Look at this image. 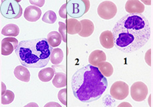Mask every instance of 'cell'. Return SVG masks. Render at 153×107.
Wrapping results in <instances>:
<instances>
[{
    "label": "cell",
    "mask_w": 153,
    "mask_h": 107,
    "mask_svg": "<svg viewBox=\"0 0 153 107\" xmlns=\"http://www.w3.org/2000/svg\"><path fill=\"white\" fill-rule=\"evenodd\" d=\"M112 33L114 44L125 53H131L143 47L151 38V27L143 14H128L114 24Z\"/></svg>",
    "instance_id": "1"
},
{
    "label": "cell",
    "mask_w": 153,
    "mask_h": 107,
    "mask_svg": "<svg viewBox=\"0 0 153 107\" xmlns=\"http://www.w3.org/2000/svg\"><path fill=\"white\" fill-rule=\"evenodd\" d=\"M107 87L106 77L97 67L91 64L79 68L71 78L73 94L82 102H91L99 99Z\"/></svg>",
    "instance_id": "2"
},
{
    "label": "cell",
    "mask_w": 153,
    "mask_h": 107,
    "mask_svg": "<svg viewBox=\"0 0 153 107\" xmlns=\"http://www.w3.org/2000/svg\"><path fill=\"white\" fill-rule=\"evenodd\" d=\"M53 47L45 38L22 40L16 50L21 64L29 68L45 67L50 60Z\"/></svg>",
    "instance_id": "3"
},
{
    "label": "cell",
    "mask_w": 153,
    "mask_h": 107,
    "mask_svg": "<svg viewBox=\"0 0 153 107\" xmlns=\"http://www.w3.org/2000/svg\"><path fill=\"white\" fill-rule=\"evenodd\" d=\"M90 8L89 0H71L67 2V11L69 16L79 18L87 13Z\"/></svg>",
    "instance_id": "4"
},
{
    "label": "cell",
    "mask_w": 153,
    "mask_h": 107,
    "mask_svg": "<svg viewBox=\"0 0 153 107\" xmlns=\"http://www.w3.org/2000/svg\"><path fill=\"white\" fill-rule=\"evenodd\" d=\"M14 0H4L1 4V14L7 19H18L22 16L23 9L18 3Z\"/></svg>",
    "instance_id": "5"
},
{
    "label": "cell",
    "mask_w": 153,
    "mask_h": 107,
    "mask_svg": "<svg viewBox=\"0 0 153 107\" xmlns=\"http://www.w3.org/2000/svg\"><path fill=\"white\" fill-rule=\"evenodd\" d=\"M117 8L116 4L111 1H104L99 5L97 14L103 20H111L116 16Z\"/></svg>",
    "instance_id": "6"
},
{
    "label": "cell",
    "mask_w": 153,
    "mask_h": 107,
    "mask_svg": "<svg viewBox=\"0 0 153 107\" xmlns=\"http://www.w3.org/2000/svg\"><path fill=\"white\" fill-rule=\"evenodd\" d=\"M128 85L125 82L120 81V80L114 82L110 89L111 96L117 100H124L128 96Z\"/></svg>",
    "instance_id": "7"
},
{
    "label": "cell",
    "mask_w": 153,
    "mask_h": 107,
    "mask_svg": "<svg viewBox=\"0 0 153 107\" xmlns=\"http://www.w3.org/2000/svg\"><path fill=\"white\" fill-rule=\"evenodd\" d=\"M149 90L146 84L143 82H136L131 87V96L132 100L141 102L146 99Z\"/></svg>",
    "instance_id": "8"
},
{
    "label": "cell",
    "mask_w": 153,
    "mask_h": 107,
    "mask_svg": "<svg viewBox=\"0 0 153 107\" xmlns=\"http://www.w3.org/2000/svg\"><path fill=\"white\" fill-rule=\"evenodd\" d=\"M18 40L13 37L5 38L1 41V53L3 56H9L16 50L19 45Z\"/></svg>",
    "instance_id": "9"
},
{
    "label": "cell",
    "mask_w": 153,
    "mask_h": 107,
    "mask_svg": "<svg viewBox=\"0 0 153 107\" xmlns=\"http://www.w3.org/2000/svg\"><path fill=\"white\" fill-rule=\"evenodd\" d=\"M23 16L28 22H35L42 16V10L39 8L35 5H29L25 8Z\"/></svg>",
    "instance_id": "10"
},
{
    "label": "cell",
    "mask_w": 153,
    "mask_h": 107,
    "mask_svg": "<svg viewBox=\"0 0 153 107\" xmlns=\"http://www.w3.org/2000/svg\"><path fill=\"white\" fill-rule=\"evenodd\" d=\"M125 8L128 14H143L145 8V5L139 0H128Z\"/></svg>",
    "instance_id": "11"
},
{
    "label": "cell",
    "mask_w": 153,
    "mask_h": 107,
    "mask_svg": "<svg viewBox=\"0 0 153 107\" xmlns=\"http://www.w3.org/2000/svg\"><path fill=\"white\" fill-rule=\"evenodd\" d=\"M100 43L106 49H111L114 47V38L111 31L106 30L102 32L99 37Z\"/></svg>",
    "instance_id": "12"
},
{
    "label": "cell",
    "mask_w": 153,
    "mask_h": 107,
    "mask_svg": "<svg viewBox=\"0 0 153 107\" xmlns=\"http://www.w3.org/2000/svg\"><path fill=\"white\" fill-rule=\"evenodd\" d=\"M80 22L82 26V29L81 31L79 33V35L83 38L89 37L92 35L95 30V26L92 21L88 19H84Z\"/></svg>",
    "instance_id": "13"
},
{
    "label": "cell",
    "mask_w": 153,
    "mask_h": 107,
    "mask_svg": "<svg viewBox=\"0 0 153 107\" xmlns=\"http://www.w3.org/2000/svg\"><path fill=\"white\" fill-rule=\"evenodd\" d=\"M107 60V56L105 53L100 50H94L91 53L89 57V62L92 66H96L102 62H105Z\"/></svg>",
    "instance_id": "14"
},
{
    "label": "cell",
    "mask_w": 153,
    "mask_h": 107,
    "mask_svg": "<svg viewBox=\"0 0 153 107\" xmlns=\"http://www.w3.org/2000/svg\"><path fill=\"white\" fill-rule=\"evenodd\" d=\"M14 75L20 81L29 82L30 80V72L27 68L23 65L16 67L14 69Z\"/></svg>",
    "instance_id": "15"
},
{
    "label": "cell",
    "mask_w": 153,
    "mask_h": 107,
    "mask_svg": "<svg viewBox=\"0 0 153 107\" xmlns=\"http://www.w3.org/2000/svg\"><path fill=\"white\" fill-rule=\"evenodd\" d=\"M67 32L71 35L78 34L81 31L82 26L80 21L75 18H69L67 20L66 22Z\"/></svg>",
    "instance_id": "16"
},
{
    "label": "cell",
    "mask_w": 153,
    "mask_h": 107,
    "mask_svg": "<svg viewBox=\"0 0 153 107\" xmlns=\"http://www.w3.org/2000/svg\"><path fill=\"white\" fill-rule=\"evenodd\" d=\"M1 34L7 37H16L19 34V28L14 23H8L1 29Z\"/></svg>",
    "instance_id": "17"
},
{
    "label": "cell",
    "mask_w": 153,
    "mask_h": 107,
    "mask_svg": "<svg viewBox=\"0 0 153 107\" xmlns=\"http://www.w3.org/2000/svg\"><path fill=\"white\" fill-rule=\"evenodd\" d=\"M54 75L55 70H53V68L48 67L41 70L39 72V74H38V77H39L41 81L43 82H48L52 80Z\"/></svg>",
    "instance_id": "18"
},
{
    "label": "cell",
    "mask_w": 153,
    "mask_h": 107,
    "mask_svg": "<svg viewBox=\"0 0 153 107\" xmlns=\"http://www.w3.org/2000/svg\"><path fill=\"white\" fill-rule=\"evenodd\" d=\"M49 45L52 47H56L59 46L62 41V37L59 32L56 31H52L48 34L47 37Z\"/></svg>",
    "instance_id": "19"
},
{
    "label": "cell",
    "mask_w": 153,
    "mask_h": 107,
    "mask_svg": "<svg viewBox=\"0 0 153 107\" xmlns=\"http://www.w3.org/2000/svg\"><path fill=\"white\" fill-rule=\"evenodd\" d=\"M63 52L61 48L53 49L51 56H50V61L54 65H58L61 64L63 60Z\"/></svg>",
    "instance_id": "20"
},
{
    "label": "cell",
    "mask_w": 153,
    "mask_h": 107,
    "mask_svg": "<svg viewBox=\"0 0 153 107\" xmlns=\"http://www.w3.org/2000/svg\"><path fill=\"white\" fill-rule=\"evenodd\" d=\"M97 68L101 74L105 77H110L113 75L114 69L111 64L108 62H102L97 65Z\"/></svg>",
    "instance_id": "21"
},
{
    "label": "cell",
    "mask_w": 153,
    "mask_h": 107,
    "mask_svg": "<svg viewBox=\"0 0 153 107\" xmlns=\"http://www.w3.org/2000/svg\"><path fill=\"white\" fill-rule=\"evenodd\" d=\"M52 83L56 88L65 87L67 84L66 74L63 72L57 73L52 80Z\"/></svg>",
    "instance_id": "22"
},
{
    "label": "cell",
    "mask_w": 153,
    "mask_h": 107,
    "mask_svg": "<svg viewBox=\"0 0 153 107\" xmlns=\"http://www.w3.org/2000/svg\"><path fill=\"white\" fill-rule=\"evenodd\" d=\"M57 18V15H56L55 12L52 10H48L44 14L42 17V21L45 23L53 24L56 22Z\"/></svg>",
    "instance_id": "23"
},
{
    "label": "cell",
    "mask_w": 153,
    "mask_h": 107,
    "mask_svg": "<svg viewBox=\"0 0 153 107\" xmlns=\"http://www.w3.org/2000/svg\"><path fill=\"white\" fill-rule=\"evenodd\" d=\"M15 99V94L13 91L10 90H6L5 93L1 95V104L2 105H10L11 102H13Z\"/></svg>",
    "instance_id": "24"
},
{
    "label": "cell",
    "mask_w": 153,
    "mask_h": 107,
    "mask_svg": "<svg viewBox=\"0 0 153 107\" xmlns=\"http://www.w3.org/2000/svg\"><path fill=\"white\" fill-rule=\"evenodd\" d=\"M59 33L62 37V40L64 42H67V26L65 23L59 22Z\"/></svg>",
    "instance_id": "25"
},
{
    "label": "cell",
    "mask_w": 153,
    "mask_h": 107,
    "mask_svg": "<svg viewBox=\"0 0 153 107\" xmlns=\"http://www.w3.org/2000/svg\"><path fill=\"white\" fill-rule=\"evenodd\" d=\"M58 99L60 102L67 106V89L63 88L62 90L59 91L58 93Z\"/></svg>",
    "instance_id": "26"
},
{
    "label": "cell",
    "mask_w": 153,
    "mask_h": 107,
    "mask_svg": "<svg viewBox=\"0 0 153 107\" xmlns=\"http://www.w3.org/2000/svg\"><path fill=\"white\" fill-rule=\"evenodd\" d=\"M145 62L149 66H152V50L149 49L145 54Z\"/></svg>",
    "instance_id": "27"
},
{
    "label": "cell",
    "mask_w": 153,
    "mask_h": 107,
    "mask_svg": "<svg viewBox=\"0 0 153 107\" xmlns=\"http://www.w3.org/2000/svg\"><path fill=\"white\" fill-rule=\"evenodd\" d=\"M59 14L61 17L63 19H66L67 16V4H64L62 6H61L59 11Z\"/></svg>",
    "instance_id": "28"
},
{
    "label": "cell",
    "mask_w": 153,
    "mask_h": 107,
    "mask_svg": "<svg viewBox=\"0 0 153 107\" xmlns=\"http://www.w3.org/2000/svg\"><path fill=\"white\" fill-rule=\"evenodd\" d=\"M29 2L32 4V5H35V6L38 8H42L45 4V0H29Z\"/></svg>",
    "instance_id": "29"
},
{
    "label": "cell",
    "mask_w": 153,
    "mask_h": 107,
    "mask_svg": "<svg viewBox=\"0 0 153 107\" xmlns=\"http://www.w3.org/2000/svg\"><path fill=\"white\" fill-rule=\"evenodd\" d=\"M6 91V86L4 82H1V95L4 94Z\"/></svg>",
    "instance_id": "30"
},
{
    "label": "cell",
    "mask_w": 153,
    "mask_h": 107,
    "mask_svg": "<svg viewBox=\"0 0 153 107\" xmlns=\"http://www.w3.org/2000/svg\"><path fill=\"white\" fill-rule=\"evenodd\" d=\"M59 106L60 107V105H59V104L57 103H55L54 102H49V103H48L47 105H45V106Z\"/></svg>",
    "instance_id": "31"
},
{
    "label": "cell",
    "mask_w": 153,
    "mask_h": 107,
    "mask_svg": "<svg viewBox=\"0 0 153 107\" xmlns=\"http://www.w3.org/2000/svg\"><path fill=\"white\" fill-rule=\"evenodd\" d=\"M123 105H125V106H131V105H130V104H128V103H122V104H120V105L119 106H123Z\"/></svg>",
    "instance_id": "32"
},
{
    "label": "cell",
    "mask_w": 153,
    "mask_h": 107,
    "mask_svg": "<svg viewBox=\"0 0 153 107\" xmlns=\"http://www.w3.org/2000/svg\"><path fill=\"white\" fill-rule=\"evenodd\" d=\"M141 3H144V4H147V5H150V4H151V3H152V2L151 1H143V2H141Z\"/></svg>",
    "instance_id": "33"
}]
</instances>
